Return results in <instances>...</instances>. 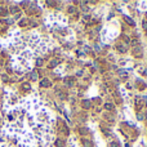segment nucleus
Instances as JSON below:
<instances>
[{"instance_id":"nucleus-17","label":"nucleus","mask_w":147,"mask_h":147,"mask_svg":"<svg viewBox=\"0 0 147 147\" xmlns=\"http://www.w3.org/2000/svg\"><path fill=\"white\" fill-rule=\"evenodd\" d=\"M80 133H81V134H85V133H88V129H85V128H83V129H80Z\"/></svg>"},{"instance_id":"nucleus-14","label":"nucleus","mask_w":147,"mask_h":147,"mask_svg":"<svg viewBox=\"0 0 147 147\" xmlns=\"http://www.w3.org/2000/svg\"><path fill=\"white\" fill-rule=\"evenodd\" d=\"M65 83L70 86V85H72V84H74V79H72V77H67L66 80H65Z\"/></svg>"},{"instance_id":"nucleus-10","label":"nucleus","mask_w":147,"mask_h":147,"mask_svg":"<svg viewBox=\"0 0 147 147\" xmlns=\"http://www.w3.org/2000/svg\"><path fill=\"white\" fill-rule=\"evenodd\" d=\"M105 108H106L107 111H112L114 110V105L112 103H105Z\"/></svg>"},{"instance_id":"nucleus-22","label":"nucleus","mask_w":147,"mask_h":147,"mask_svg":"<svg viewBox=\"0 0 147 147\" xmlns=\"http://www.w3.org/2000/svg\"><path fill=\"white\" fill-rule=\"evenodd\" d=\"M84 20H85V21H89V20H90V16H85Z\"/></svg>"},{"instance_id":"nucleus-5","label":"nucleus","mask_w":147,"mask_h":147,"mask_svg":"<svg viewBox=\"0 0 147 147\" xmlns=\"http://www.w3.org/2000/svg\"><path fill=\"white\" fill-rule=\"evenodd\" d=\"M83 145H84V147H93V143L89 139H83Z\"/></svg>"},{"instance_id":"nucleus-7","label":"nucleus","mask_w":147,"mask_h":147,"mask_svg":"<svg viewBox=\"0 0 147 147\" xmlns=\"http://www.w3.org/2000/svg\"><path fill=\"white\" fill-rule=\"evenodd\" d=\"M118 75H119V76H121V77H124V79L128 77V72H126V71H124V70H119Z\"/></svg>"},{"instance_id":"nucleus-8","label":"nucleus","mask_w":147,"mask_h":147,"mask_svg":"<svg viewBox=\"0 0 147 147\" xmlns=\"http://www.w3.org/2000/svg\"><path fill=\"white\" fill-rule=\"evenodd\" d=\"M133 53H134V56H142V50H141V48L135 47V48H134V50H133Z\"/></svg>"},{"instance_id":"nucleus-12","label":"nucleus","mask_w":147,"mask_h":147,"mask_svg":"<svg viewBox=\"0 0 147 147\" xmlns=\"http://www.w3.org/2000/svg\"><path fill=\"white\" fill-rule=\"evenodd\" d=\"M27 23H28V20H21L20 22H18V25H20L21 27H25V26L27 25Z\"/></svg>"},{"instance_id":"nucleus-24","label":"nucleus","mask_w":147,"mask_h":147,"mask_svg":"<svg viewBox=\"0 0 147 147\" xmlns=\"http://www.w3.org/2000/svg\"><path fill=\"white\" fill-rule=\"evenodd\" d=\"M146 17H147V14H146Z\"/></svg>"},{"instance_id":"nucleus-2","label":"nucleus","mask_w":147,"mask_h":147,"mask_svg":"<svg viewBox=\"0 0 147 147\" xmlns=\"http://www.w3.org/2000/svg\"><path fill=\"white\" fill-rule=\"evenodd\" d=\"M81 107L84 108V110H88V108L90 107V102L88 99H83L81 101Z\"/></svg>"},{"instance_id":"nucleus-9","label":"nucleus","mask_w":147,"mask_h":147,"mask_svg":"<svg viewBox=\"0 0 147 147\" xmlns=\"http://www.w3.org/2000/svg\"><path fill=\"white\" fill-rule=\"evenodd\" d=\"M21 88L23 90H30V89H31V85H30L28 83H23V84L21 85Z\"/></svg>"},{"instance_id":"nucleus-4","label":"nucleus","mask_w":147,"mask_h":147,"mask_svg":"<svg viewBox=\"0 0 147 147\" xmlns=\"http://www.w3.org/2000/svg\"><path fill=\"white\" fill-rule=\"evenodd\" d=\"M56 146H57V147H63V146H65V141L61 139V138H57V139H56Z\"/></svg>"},{"instance_id":"nucleus-15","label":"nucleus","mask_w":147,"mask_h":147,"mask_svg":"<svg viewBox=\"0 0 147 147\" xmlns=\"http://www.w3.org/2000/svg\"><path fill=\"white\" fill-rule=\"evenodd\" d=\"M57 65H58V61H52L50 65H49V67H54V66H57Z\"/></svg>"},{"instance_id":"nucleus-23","label":"nucleus","mask_w":147,"mask_h":147,"mask_svg":"<svg viewBox=\"0 0 147 147\" xmlns=\"http://www.w3.org/2000/svg\"><path fill=\"white\" fill-rule=\"evenodd\" d=\"M1 66H3V61L0 59V67H1Z\"/></svg>"},{"instance_id":"nucleus-16","label":"nucleus","mask_w":147,"mask_h":147,"mask_svg":"<svg viewBox=\"0 0 147 147\" xmlns=\"http://www.w3.org/2000/svg\"><path fill=\"white\" fill-rule=\"evenodd\" d=\"M36 65H37V66H41V65H43V59H40V58H39V59L36 61Z\"/></svg>"},{"instance_id":"nucleus-13","label":"nucleus","mask_w":147,"mask_h":147,"mask_svg":"<svg viewBox=\"0 0 147 147\" xmlns=\"http://www.w3.org/2000/svg\"><path fill=\"white\" fill-rule=\"evenodd\" d=\"M125 22H126V23H129L130 26H134V25H135V23H134V21L132 20L130 17H125Z\"/></svg>"},{"instance_id":"nucleus-11","label":"nucleus","mask_w":147,"mask_h":147,"mask_svg":"<svg viewBox=\"0 0 147 147\" xmlns=\"http://www.w3.org/2000/svg\"><path fill=\"white\" fill-rule=\"evenodd\" d=\"M7 14H8V10H7V9H4V8H1V7H0V17H5Z\"/></svg>"},{"instance_id":"nucleus-20","label":"nucleus","mask_w":147,"mask_h":147,"mask_svg":"<svg viewBox=\"0 0 147 147\" xmlns=\"http://www.w3.org/2000/svg\"><path fill=\"white\" fill-rule=\"evenodd\" d=\"M69 12H70V13H74V12H75V8H74V7H70V8H69Z\"/></svg>"},{"instance_id":"nucleus-3","label":"nucleus","mask_w":147,"mask_h":147,"mask_svg":"<svg viewBox=\"0 0 147 147\" xmlns=\"http://www.w3.org/2000/svg\"><path fill=\"white\" fill-rule=\"evenodd\" d=\"M116 48H118V50L120 52V53H125V52H126V48H125V45H124V44H118V45H116Z\"/></svg>"},{"instance_id":"nucleus-21","label":"nucleus","mask_w":147,"mask_h":147,"mask_svg":"<svg viewBox=\"0 0 147 147\" xmlns=\"http://www.w3.org/2000/svg\"><path fill=\"white\" fill-rule=\"evenodd\" d=\"M8 120H9V121H13V116L12 115H8Z\"/></svg>"},{"instance_id":"nucleus-1","label":"nucleus","mask_w":147,"mask_h":147,"mask_svg":"<svg viewBox=\"0 0 147 147\" xmlns=\"http://www.w3.org/2000/svg\"><path fill=\"white\" fill-rule=\"evenodd\" d=\"M50 85H52V83H50V80H48V79H44V80L40 81V86H41V88H49Z\"/></svg>"},{"instance_id":"nucleus-18","label":"nucleus","mask_w":147,"mask_h":147,"mask_svg":"<svg viewBox=\"0 0 147 147\" xmlns=\"http://www.w3.org/2000/svg\"><path fill=\"white\" fill-rule=\"evenodd\" d=\"M142 26H143V28H145V30H147V21H143Z\"/></svg>"},{"instance_id":"nucleus-6","label":"nucleus","mask_w":147,"mask_h":147,"mask_svg":"<svg viewBox=\"0 0 147 147\" xmlns=\"http://www.w3.org/2000/svg\"><path fill=\"white\" fill-rule=\"evenodd\" d=\"M30 77H31V80H37V79H39V74H37L36 71H32V72L30 74Z\"/></svg>"},{"instance_id":"nucleus-19","label":"nucleus","mask_w":147,"mask_h":147,"mask_svg":"<svg viewBox=\"0 0 147 147\" xmlns=\"http://www.w3.org/2000/svg\"><path fill=\"white\" fill-rule=\"evenodd\" d=\"M3 142H4V135L0 133V143H3Z\"/></svg>"}]
</instances>
